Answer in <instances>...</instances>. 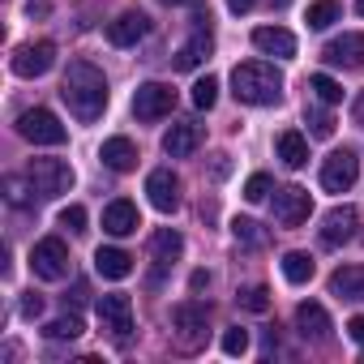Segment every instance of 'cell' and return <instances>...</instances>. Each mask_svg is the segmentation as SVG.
Masks as SVG:
<instances>
[{
  "label": "cell",
  "instance_id": "cell-18",
  "mask_svg": "<svg viewBox=\"0 0 364 364\" xmlns=\"http://www.w3.org/2000/svg\"><path fill=\"white\" fill-rule=\"evenodd\" d=\"M253 48L266 52V56L291 60V56H296V35H291L287 26H257V31H253Z\"/></svg>",
  "mask_w": 364,
  "mask_h": 364
},
{
  "label": "cell",
  "instance_id": "cell-37",
  "mask_svg": "<svg viewBox=\"0 0 364 364\" xmlns=\"http://www.w3.org/2000/svg\"><path fill=\"white\" fill-rule=\"evenodd\" d=\"M39 313H43V296H35V291H31V296L22 300V317H26V321H35Z\"/></svg>",
  "mask_w": 364,
  "mask_h": 364
},
{
  "label": "cell",
  "instance_id": "cell-42",
  "mask_svg": "<svg viewBox=\"0 0 364 364\" xmlns=\"http://www.w3.org/2000/svg\"><path fill=\"white\" fill-rule=\"evenodd\" d=\"M351 116H355V124L364 129V90H360V99H355V107H351Z\"/></svg>",
  "mask_w": 364,
  "mask_h": 364
},
{
  "label": "cell",
  "instance_id": "cell-36",
  "mask_svg": "<svg viewBox=\"0 0 364 364\" xmlns=\"http://www.w3.org/2000/svg\"><path fill=\"white\" fill-rule=\"evenodd\" d=\"M304 120H309V133H313V137H330V133H334V120H330L326 112H309Z\"/></svg>",
  "mask_w": 364,
  "mask_h": 364
},
{
  "label": "cell",
  "instance_id": "cell-39",
  "mask_svg": "<svg viewBox=\"0 0 364 364\" xmlns=\"http://www.w3.org/2000/svg\"><path fill=\"white\" fill-rule=\"evenodd\" d=\"M189 287H193V291H206V287H210V274H206V270H193Z\"/></svg>",
  "mask_w": 364,
  "mask_h": 364
},
{
  "label": "cell",
  "instance_id": "cell-13",
  "mask_svg": "<svg viewBox=\"0 0 364 364\" xmlns=\"http://www.w3.org/2000/svg\"><path fill=\"white\" fill-rule=\"evenodd\" d=\"M146 198H150V206H154V210L171 215V210L180 206V180H176L167 167L150 171V176H146Z\"/></svg>",
  "mask_w": 364,
  "mask_h": 364
},
{
  "label": "cell",
  "instance_id": "cell-1",
  "mask_svg": "<svg viewBox=\"0 0 364 364\" xmlns=\"http://www.w3.org/2000/svg\"><path fill=\"white\" fill-rule=\"evenodd\" d=\"M60 99L69 103V112L82 124H95L107 112V77H103V69H95L90 60H69L65 82H60Z\"/></svg>",
  "mask_w": 364,
  "mask_h": 364
},
{
  "label": "cell",
  "instance_id": "cell-40",
  "mask_svg": "<svg viewBox=\"0 0 364 364\" xmlns=\"http://www.w3.org/2000/svg\"><path fill=\"white\" fill-rule=\"evenodd\" d=\"M347 334H351L355 343H364V317H351V321H347Z\"/></svg>",
  "mask_w": 364,
  "mask_h": 364
},
{
  "label": "cell",
  "instance_id": "cell-25",
  "mask_svg": "<svg viewBox=\"0 0 364 364\" xmlns=\"http://www.w3.org/2000/svg\"><path fill=\"white\" fill-rule=\"evenodd\" d=\"M210 48H215V39H210V31H198L185 48L176 52V69H198L206 56H210Z\"/></svg>",
  "mask_w": 364,
  "mask_h": 364
},
{
  "label": "cell",
  "instance_id": "cell-33",
  "mask_svg": "<svg viewBox=\"0 0 364 364\" xmlns=\"http://www.w3.org/2000/svg\"><path fill=\"white\" fill-rule=\"evenodd\" d=\"M86 223H90L86 206H77V202H73V206H65V210H60V228H69L73 236H82V232H86Z\"/></svg>",
  "mask_w": 364,
  "mask_h": 364
},
{
  "label": "cell",
  "instance_id": "cell-31",
  "mask_svg": "<svg viewBox=\"0 0 364 364\" xmlns=\"http://www.w3.org/2000/svg\"><path fill=\"white\" fill-rule=\"evenodd\" d=\"M82 330H86V326H82V317H77V313H65V317H56V321H48V326H43V334H48V338H77Z\"/></svg>",
  "mask_w": 364,
  "mask_h": 364
},
{
  "label": "cell",
  "instance_id": "cell-14",
  "mask_svg": "<svg viewBox=\"0 0 364 364\" xmlns=\"http://www.w3.org/2000/svg\"><path fill=\"white\" fill-rule=\"evenodd\" d=\"M99 321H103V330H112L116 338H124L133 330V304H129V296H120V291L99 296Z\"/></svg>",
  "mask_w": 364,
  "mask_h": 364
},
{
  "label": "cell",
  "instance_id": "cell-29",
  "mask_svg": "<svg viewBox=\"0 0 364 364\" xmlns=\"http://www.w3.org/2000/svg\"><path fill=\"white\" fill-rule=\"evenodd\" d=\"M232 236H236L245 249H262V245H266V232H262V223H253V219H232Z\"/></svg>",
  "mask_w": 364,
  "mask_h": 364
},
{
  "label": "cell",
  "instance_id": "cell-5",
  "mask_svg": "<svg viewBox=\"0 0 364 364\" xmlns=\"http://www.w3.org/2000/svg\"><path fill=\"white\" fill-rule=\"evenodd\" d=\"M31 274L43 279V283H60L69 274V249L60 236H43L35 249H31Z\"/></svg>",
  "mask_w": 364,
  "mask_h": 364
},
{
  "label": "cell",
  "instance_id": "cell-38",
  "mask_svg": "<svg viewBox=\"0 0 364 364\" xmlns=\"http://www.w3.org/2000/svg\"><path fill=\"white\" fill-rule=\"evenodd\" d=\"M210 171H215V180H228V171H232V163H228V154H215V163H210Z\"/></svg>",
  "mask_w": 364,
  "mask_h": 364
},
{
  "label": "cell",
  "instance_id": "cell-3",
  "mask_svg": "<svg viewBox=\"0 0 364 364\" xmlns=\"http://www.w3.org/2000/svg\"><path fill=\"white\" fill-rule=\"evenodd\" d=\"M26 180H31L35 198H60L73 189V167L65 159H31Z\"/></svg>",
  "mask_w": 364,
  "mask_h": 364
},
{
  "label": "cell",
  "instance_id": "cell-21",
  "mask_svg": "<svg viewBox=\"0 0 364 364\" xmlns=\"http://www.w3.org/2000/svg\"><path fill=\"white\" fill-rule=\"evenodd\" d=\"M95 270H99L103 279L120 283V279H129V274H133V257H129L124 249L107 245V249H99V253H95Z\"/></svg>",
  "mask_w": 364,
  "mask_h": 364
},
{
  "label": "cell",
  "instance_id": "cell-4",
  "mask_svg": "<svg viewBox=\"0 0 364 364\" xmlns=\"http://www.w3.org/2000/svg\"><path fill=\"white\" fill-rule=\"evenodd\" d=\"M18 133H22L31 146H65V137H69V129H65L48 107H26V112L18 116Z\"/></svg>",
  "mask_w": 364,
  "mask_h": 364
},
{
  "label": "cell",
  "instance_id": "cell-11",
  "mask_svg": "<svg viewBox=\"0 0 364 364\" xmlns=\"http://www.w3.org/2000/svg\"><path fill=\"white\" fill-rule=\"evenodd\" d=\"M355 223H360V215H355V206H334L326 219H321V245L326 249H343L351 236H355Z\"/></svg>",
  "mask_w": 364,
  "mask_h": 364
},
{
  "label": "cell",
  "instance_id": "cell-35",
  "mask_svg": "<svg viewBox=\"0 0 364 364\" xmlns=\"http://www.w3.org/2000/svg\"><path fill=\"white\" fill-rule=\"evenodd\" d=\"M245 351H249V330H240V326L223 330V355H245Z\"/></svg>",
  "mask_w": 364,
  "mask_h": 364
},
{
  "label": "cell",
  "instance_id": "cell-26",
  "mask_svg": "<svg viewBox=\"0 0 364 364\" xmlns=\"http://www.w3.org/2000/svg\"><path fill=\"white\" fill-rule=\"evenodd\" d=\"M283 279H287L291 287L309 283V279H313V257H309V253H300V249L283 253Z\"/></svg>",
  "mask_w": 364,
  "mask_h": 364
},
{
  "label": "cell",
  "instance_id": "cell-24",
  "mask_svg": "<svg viewBox=\"0 0 364 364\" xmlns=\"http://www.w3.org/2000/svg\"><path fill=\"white\" fill-rule=\"evenodd\" d=\"M330 291L338 300H364V266H343L330 274Z\"/></svg>",
  "mask_w": 364,
  "mask_h": 364
},
{
  "label": "cell",
  "instance_id": "cell-41",
  "mask_svg": "<svg viewBox=\"0 0 364 364\" xmlns=\"http://www.w3.org/2000/svg\"><path fill=\"white\" fill-rule=\"evenodd\" d=\"M253 5H257V0H228V9H232V14H249Z\"/></svg>",
  "mask_w": 364,
  "mask_h": 364
},
{
  "label": "cell",
  "instance_id": "cell-15",
  "mask_svg": "<svg viewBox=\"0 0 364 364\" xmlns=\"http://www.w3.org/2000/svg\"><path fill=\"white\" fill-rule=\"evenodd\" d=\"M296 330H300V338H309V343H326L330 338V313L317 304V300H304V304H296Z\"/></svg>",
  "mask_w": 364,
  "mask_h": 364
},
{
  "label": "cell",
  "instance_id": "cell-27",
  "mask_svg": "<svg viewBox=\"0 0 364 364\" xmlns=\"http://www.w3.org/2000/svg\"><path fill=\"white\" fill-rule=\"evenodd\" d=\"M338 0H313L309 5V31H330L338 22Z\"/></svg>",
  "mask_w": 364,
  "mask_h": 364
},
{
  "label": "cell",
  "instance_id": "cell-19",
  "mask_svg": "<svg viewBox=\"0 0 364 364\" xmlns=\"http://www.w3.org/2000/svg\"><path fill=\"white\" fill-rule=\"evenodd\" d=\"M137 228H141V219H137V206H133V202L116 198V202L103 210V232H107V236H133Z\"/></svg>",
  "mask_w": 364,
  "mask_h": 364
},
{
  "label": "cell",
  "instance_id": "cell-10",
  "mask_svg": "<svg viewBox=\"0 0 364 364\" xmlns=\"http://www.w3.org/2000/svg\"><path fill=\"white\" fill-rule=\"evenodd\" d=\"M309 210H313V198H309V189H296V185H287V189H274V219H279L283 228H296V223H304V219H309Z\"/></svg>",
  "mask_w": 364,
  "mask_h": 364
},
{
  "label": "cell",
  "instance_id": "cell-9",
  "mask_svg": "<svg viewBox=\"0 0 364 364\" xmlns=\"http://www.w3.org/2000/svg\"><path fill=\"white\" fill-rule=\"evenodd\" d=\"M52 65H56V43H52V39L22 43V48L14 52V60H9V69H14L18 77H43Z\"/></svg>",
  "mask_w": 364,
  "mask_h": 364
},
{
  "label": "cell",
  "instance_id": "cell-30",
  "mask_svg": "<svg viewBox=\"0 0 364 364\" xmlns=\"http://www.w3.org/2000/svg\"><path fill=\"white\" fill-rule=\"evenodd\" d=\"M236 304L249 309V313H266V309H270V291H266L262 283H249V287L236 291Z\"/></svg>",
  "mask_w": 364,
  "mask_h": 364
},
{
  "label": "cell",
  "instance_id": "cell-16",
  "mask_svg": "<svg viewBox=\"0 0 364 364\" xmlns=\"http://www.w3.org/2000/svg\"><path fill=\"white\" fill-rule=\"evenodd\" d=\"M198 146H202V124H193V120H176V124L163 133V150H167L171 159H189Z\"/></svg>",
  "mask_w": 364,
  "mask_h": 364
},
{
  "label": "cell",
  "instance_id": "cell-32",
  "mask_svg": "<svg viewBox=\"0 0 364 364\" xmlns=\"http://www.w3.org/2000/svg\"><path fill=\"white\" fill-rule=\"evenodd\" d=\"M309 86H313V95H317L321 103H338V99H343V86H338L330 73H313V77H309Z\"/></svg>",
  "mask_w": 364,
  "mask_h": 364
},
{
  "label": "cell",
  "instance_id": "cell-6",
  "mask_svg": "<svg viewBox=\"0 0 364 364\" xmlns=\"http://www.w3.org/2000/svg\"><path fill=\"white\" fill-rule=\"evenodd\" d=\"M171 326H176V338L185 351H198L206 343V309L198 300H185V304H176L171 309Z\"/></svg>",
  "mask_w": 364,
  "mask_h": 364
},
{
  "label": "cell",
  "instance_id": "cell-43",
  "mask_svg": "<svg viewBox=\"0 0 364 364\" xmlns=\"http://www.w3.org/2000/svg\"><path fill=\"white\" fill-rule=\"evenodd\" d=\"M159 5H198V0H159Z\"/></svg>",
  "mask_w": 364,
  "mask_h": 364
},
{
  "label": "cell",
  "instance_id": "cell-44",
  "mask_svg": "<svg viewBox=\"0 0 364 364\" xmlns=\"http://www.w3.org/2000/svg\"><path fill=\"white\" fill-rule=\"evenodd\" d=\"M355 9H360V18H364V0H355Z\"/></svg>",
  "mask_w": 364,
  "mask_h": 364
},
{
  "label": "cell",
  "instance_id": "cell-8",
  "mask_svg": "<svg viewBox=\"0 0 364 364\" xmlns=\"http://www.w3.org/2000/svg\"><path fill=\"white\" fill-rule=\"evenodd\" d=\"M355 176H360L355 150H334V154L321 163V189H326V193H347V189L355 185Z\"/></svg>",
  "mask_w": 364,
  "mask_h": 364
},
{
  "label": "cell",
  "instance_id": "cell-2",
  "mask_svg": "<svg viewBox=\"0 0 364 364\" xmlns=\"http://www.w3.org/2000/svg\"><path fill=\"white\" fill-rule=\"evenodd\" d=\"M283 73L274 69V65H266V60H245V65H236L232 69V95L240 99V103H249V107H270V103H279L283 99Z\"/></svg>",
  "mask_w": 364,
  "mask_h": 364
},
{
  "label": "cell",
  "instance_id": "cell-34",
  "mask_svg": "<svg viewBox=\"0 0 364 364\" xmlns=\"http://www.w3.org/2000/svg\"><path fill=\"white\" fill-rule=\"evenodd\" d=\"M266 198H270V176H266V171L249 176V180H245V202H266Z\"/></svg>",
  "mask_w": 364,
  "mask_h": 364
},
{
  "label": "cell",
  "instance_id": "cell-23",
  "mask_svg": "<svg viewBox=\"0 0 364 364\" xmlns=\"http://www.w3.org/2000/svg\"><path fill=\"white\" fill-rule=\"evenodd\" d=\"M274 150H279L283 167H291V171H300V167L309 163V141H304V133H296V129H283L279 141H274Z\"/></svg>",
  "mask_w": 364,
  "mask_h": 364
},
{
  "label": "cell",
  "instance_id": "cell-22",
  "mask_svg": "<svg viewBox=\"0 0 364 364\" xmlns=\"http://www.w3.org/2000/svg\"><path fill=\"white\" fill-rule=\"evenodd\" d=\"M180 253H185V236L171 232V228H159V232H154V240H150V257H154V266H159V270H167Z\"/></svg>",
  "mask_w": 364,
  "mask_h": 364
},
{
  "label": "cell",
  "instance_id": "cell-28",
  "mask_svg": "<svg viewBox=\"0 0 364 364\" xmlns=\"http://www.w3.org/2000/svg\"><path fill=\"white\" fill-rule=\"evenodd\" d=\"M215 103H219V77L206 73V77L193 82V107H198V112H210Z\"/></svg>",
  "mask_w": 364,
  "mask_h": 364
},
{
  "label": "cell",
  "instance_id": "cell-7",
  "mask_svg": "<svg viewBox=\"0 0 364 364\" xmlns=\"http://www.w3.org/2000/svg\"><path fill=\"white\" fill-rule=\"evenodd\" d=\"M176 107V90L167 82H141L133 95V116L137 120H163Z\"/></svg>",
  "mask_w": 364,
  "mask_h": 364
},
{
  "label": "cell",
  "instance_id": "cell-20",
  "mask_svg": "<svg viewBox=\"0 0 364 364\" xmlns=\"http://www.w3.org/2000/svg\"><path fill=\"white\" fill-rule=\"evenodd\" d=\"M99 159H103V167H112V171H133V167H137V146H133L129 137H107V141L99 146Z\"/></svg>",
  "mask_w": 364,
  "mask_h": 364
},
{
  "label": "cell",
  "instance_id": "cell-17",
  "mask_svg": "<svg viewBox=\"0 0 364 364\" xmlns=\"http://www.w3.org/2000/svg\"><path fill=\"white\" fill-rule=\"evenodd\" d=\"M146 31H150V18L137 14V9H129V14H120L116 22H107V43H116V48H133L137 39H146Z\"/></svg>",
  "mask_w": 364,
  "mask_h": 364
},
{
  "label": "cell",
  "instance_id": "cell-12",
  "mask_svg": "<svg viewBox=\"0 0 364 364\" xmlns=\"http://www.w3.org/2000/svg\"><path fill=\"white\" fill-rule=\"evenodd\" d=\"M321 56H326V65H334V69H364V35H360V31H347V35L330 39Z\"/></svg>",
  "mask_w": 364,
  "mask_h": 364
}]
</instances>
